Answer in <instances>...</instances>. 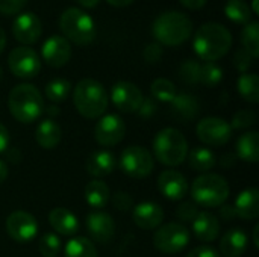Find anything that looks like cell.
<instances>
[{"mask_svg":"<svg viewBox=\"0 0 259 257\" xmlns=\"http://www.w3.org/2000/svg\"><path fill=\"white\" fill-rule=\"evenodd\" d=\"M193 47L196 55L205 62H215L232 47V35L220 23H206L194 35Z\"/></svg>","mask_w":259,"mask_h":257,"instance_id":"cell-1","label":"cell"},{"mask_svg":"<svg viewBox=\"0 0 259 257\" xmlns=\"http://www.w3.org/2000/svg\"><path fill=\"white\" fill-rule=\"evenodd\" d=\"M152 33L158 44L176 47L184 44L193 33L191 18L179 11H168L159 14L153 24Z\"/></svg>","mask_w":259,"mask_h":257,"instance_id":"cell-2","label":"cell"},{"mask_svg":"<svg viewBox=\"0 0 259 257\" xmlns=\"http://www.w3.org/2000/svg\"><path fill=\"white\" fill-rule=\"evenodd\" d=\"M73 103L82 117L94 120L105 114L109 97L100 82L94 79H82L74 86Z\"/></svg>","mask_w":259,"mask_h":257,"instance_id":"cell-3","label":"cell"},{"mask_svg":"<svg viewBox=\"0 0 259 257\" xmlns=\"http://www.w3.org/2000/svg\"><path fill=\"white\" fill-rule=\"evenodd\" d=\"M8 106L12 117L23 124L33 123L44 112L41 92L30 83H20L14 86L8 97Z\"/></svg>","mask_w":259,"mask_h":257,"instance_id":"cell-4","label":"cell"},{"mask_svg":"<svg viewBox=\"0 0 259 257\" xmlns=\"http://www.w3.org/2000/svg\"><path fill=\"white\" fill-rule=\"evenodd\" d=\"M59 29L64 33V38L76 45H88L96 36L93 18L79 8H68L61 14Z\"/></svg>","mask_w":259,"mask_h":257,"instance_id":"cell-5","label":"cell"},{"mask_svg":"<svg viewBox=\"0 0 259 257\" xmlns=\"http://www.w3.org/2000/svg\"><path fill=\"white\" fill-rule=\"evenodd\" d=\"M153 153L161 164L167 167H178L187 159L188 142L182 135V132L168 127L158 132V135L155 136Z\"/></svg>","mask_w":259,"mask_h":257,"instance_id":"cell-6","label":"cell"},{"mask_svg":"<svg viewBox=\"0 0 259 257\" xmlns=\"http://www.w3.org/2000/svg\"><path fill=\"white\" fill-rule=\"evenodd\" d=\"M229 185L219 174H202L196 177L191 186V197L197 206L219 208L229 197Z\"/></svg>","mask_w":259,"mask_h":257,"instance_id":"cell-7","label":"cell"},{"mask_svg":"<svg viewBox=\"0 0 259 257\" xmlns=\"http://www.w3.org/2000/svg\"><path fill=\"white\" fill-rule=\"evenodd\" d=\"M120 168L134 179H144L153 171V156L141 145H131L120 156Z\"/></svg>","mask_w":259,"mask_h":257,"instance_id":"cell-8","label":"cell"},{"mask_svg":"<svg viewBox=\"0 0 259 257\" xmlns=\"http://www.w3.org/2000/svg\"><path fill=\"white\" fill-rule=\"evenodd\" d=\"M190 242V232L185 226L168 223L159 227L153 235V245L156 250L173 254L182 251Z\"/></svg>","mask_w":259,"mask_h":257,"instance_id":"cell-9","label":"cell"},{"mask_svg":"<svg viewBox=\"0 0 259 257\" xmlns=\"http://www.w3.org/2000/svg\"><path fill=\"white\" fill-rule=\"evenodd\" d=\"M8 65L14 76L20 79H32L41 70V59L33 48L20 45L9 53Z\"/></svg>","mask_w":259,"mask_h":257,"instance_id":"cell-10","label":"cell"},{"mask_svg":"<svg viewBox=\"0 0 259 257\" xmlns=\"http://www.w3.org/2000/svg\"><path fill=\"white\" fill-rule=\"evenodd\" d=\"M196 133L203 144L211 147H223L225 144L229 142L232 136V127L223 118L208 117L197 124Z\"/></svg>","mask_w":259,"mask_h":257,"instance_id":"cell-11","label":"cell"},{"mask_svg":"<svg viewBox=\"0 0 259 257\" xmlns=\"http://www.w3.org/2000/svg\"><path fill=\"white\" fill-rule=\"evenodd\" d=\"M6 232L12 241L18 242V244H26L36 236L38 223L33 215L23 212V211H17L8 217Z\"/></svg>","mask_w":259,"mask_h":257,"instance_id":"cell-12","label":"cell"},{"mask_svg":"<svg viewBox=\"0 0 259 257\" xmlns=\"http://www.w3.org/2000/svg\"><path fill=\"white\" fill-rule=\"evenodd\" d=\"M143 92L141 89L134 85L132 82L120 80L117 82L111 89V100L114 106L126 114L138 112L141 103H143Z\"/></svg>","mask_w":259,"mask_h":257,"instance_id":"cell-13","label":"cell"},{"mask_svg":"<svg viewBox=\"0 0 259 257\" xmlns=\"http://www.w3.org/2000/svg\"><path fill=\"white\" fill-rule=\"evenodd\" d=\"M126 126L118 115L109 114L99 120L94 129L96 141L103 147H114L120 144L124 138Z\"/></svg>","mask_w":259,"mask_h":257,"instance_id":"cell-14","label":"cell"},{"mask_svg":"<svg viewBox=\"0 0 259 257\" xmlns=\"http://www.w3.org/2000/svg\"><path fill=\"white\" fill-rule=\"evenodd\" d=\"M12 33L18 42L29 47L30 44H35L42 35L41 20L32 12L20 14L12 23Z\"/></svg>","mask_w":259,"mask_h":257,"instance_id":"cell-15","label":"cell"},{"mask_svg":"<svg viewBox=\"0 0 259 257\" xmlns=\"http://www.w3.org/2000/svg\"><path fill=\"white\" fill-rule=\"evenodd\" d=\"M41 56L44 62L53 68L64 67L71 58V45L64 36H50L41 47Z\"/></svg>","mask_w":259,"mask_h":257,"instance_id":"cell-16","label":"cell"},{"mask_svg":"<svg viewBox=\"0 0 259 257\" xmlns=\"http://www.w3.org/2000/svg\"><path fill=\"white\" fill-rule=\"evenodd\" d=\"M87 229L90 236L99 244H109L115 235V223L112 217L102 211L87 215Z\"/></svg>","mask_w":259,"mask_h":257,"instance_id":"cell-17","label":"cell"},{"mask_svg":"<svg viewBox=\"0 0 259 257\" xmlns=\"http://www.w3.org/2000/svg\"><path fill=\"white\" fill-rule=\"evenodd\" d=\"M159 192L168 200H182L188 192V182L184 174L175 170L162 171L158 177Z\"/></svg>","mask_w":259,"mask_h":257,"instance_id":"cell-18","label":"cell"},{"mask_svg":"<svg viewBox=\"0 0 259 257\" xmlns=\"http://www.w3.org/2000/svg\"><path fill=\"white\" fill-rule=\"evenodd\" d=\"M134 223L143 230H153L161 226L164 220V211L159 204L144 201L134 208L132 212Z\"/></svg>","mask_w":259,"mask_h":257,"instance_id":"cell-19","label":"cell"},{"mask_svg":"<svg viewBox=\"0 0 259 257\" xmlns=\"http://www.w3.org/2000/svg\"><path fill=\"white\" fill-rule=\"evenodd\" d=\"M193 232L202 242H212L220 233V221L209 212H199L193 221Z\"/></svg>","mask_w":259,"mask_h":257,"instance_id":"cell-20","label":"cell"},{"mask_svg":"<svg viewBox=\"0 0 259 257\" xmlns=\"http://www.w3.org/2000/svg\"><path fill=\"white\" fill-rule=\"evenodd\" d=\"M249 238L241 229L228 230L220 241V253L223 257H240L247 250Z\"/></svg>","mask_w":259,"mask_h":257,"instance_id":"cell-21","label":"cell"},{"mask_svg":"<svg viewBox=\"0 0 259 257\" xmlns=\"http://www.w3.org/2000/svg\"><path fill=\"white\" fill-rule=\"evenodd\" d=\"M49 223L55 232L65 235V236H73L79 230L77 217L65 208H56V209L50 211Z\"/></svg>","mask_w":259,"mask_h":257,"instance_id":"cell-22","label":"cell"},{"mask_svg":"<svg viewBox=\"0 0 259 257\" xmlns=\"http://www.w3.org/2000/svg\"><path fill=\"white\" fill-rule=\"evenodd\" d=\"M170 105H171V112H173L175 118H178L181 121L194 120L197 117V114L200 112V103L191 94H185V92L176 94L175 98L170 101Z\"/></svg>","mask_w":259,"mask_h":257,"instance_id":"cell-23","label":"cell"},{"mask_svg":"<svg viewBox=\"0 0 259 257\" xmlns=\"http://www.w3.org/2000/svg\"><path fill=\"white\" fill-rule=\"evenodd\" d=\"M235 214L243 220H255L259 215V192L256 188L244 189L235 200Z\"/></svg>","mask_w":259,"mask_h":257,"instance_id":"cell-24","label":"cell"},{"mask_svg":"<svg viewBox=\"0 0 259 257\" xmlns=\"http://www.w3.org/2000/svg\"><path fill=\"white\" fill-rule=\"evenodd\" d=\"M85 167H87L88 174L96 177V179L109 176L115 168V156L111 151H106V150L94 151L88 158Z\"/></svg>","mask_w":259,"mask_h":257,"instance_id":"cell-25","label":"cell"},{"mask_svg":"<svg viewBox=\"0 0 259 257\" xmlns=\"http://www.w3.org/2000/svg\"><path fill=\"white\" fill-rule=\"evenodd\" d=\"M61 138H62V130L55 121L44 120L36 126L35 139H36L39 147H42L46 150L56 148L58 144L61 142Z\"/></svg>","mask_w":259,"mask_h":257,"instance_id":"cell-26","label":"cell"},{"mask_svg":"<svg viewBox=\"0 0 259 257\" xmlns=\"http://www.w3.org/2000/svg\"><path fill=\"white\" fill-rule=\"evenodd\" d=\"M237 155L241 161L256 164L259 161V136L258 132H247L240 136L237 142Z\"/></svg>","mask_w":259,"mask_h":257,"instance_id":"cell-27","label":"cell"},{"mask_svg":"<svg viewBox=\"0 0 259 257\" xmlns=\"http://www.w3.org/2000/svg\"><path fill=\"white\" fill-rule=\"evenodd\" d=\"M109 197H111L109 188L102 180H93L85 188V200L96 211L103 209L108 204Z\"/></svg>","mask_w":259,"mask_h":257,"instance_id":"cell-28","label":"cell"},{"mask_svg":"<svg viewBox=\"0 0 259 257\" xmlns=\"http://www.w3.org/2000/svg\"><path fill=\"white\" fill-rule=\"evenodd\" d=\"M226 17L235 24H247L252 21V11L247 2L244 0H228L225 5Z\"/></svg>","mask_w":259,"mask_h":257,"instance_id":"cell-29","label":"cell"},{"mask_svg":"<svg viewBox=\"0 0 259 257\" xmlns=\"http://www.w3.org/2000/svg\"><path fill=\"white\" fill-rule=\"evenodd\" d=\"M188 162H190V167L196 171H209L215 167L217 159H215V155L209 148L196 147L188 155Z\"/></svg>","mask_w":259,"mask_h":257,"instance_id":"cell-30","label":"cell"},{"mask_svg":"<svg viewBox=\"0 0 259 257\" xmlns=\"http://www.w3.org/2000/svg\"><path fill=\"white\" fill-rule=\"evenodd\" d=\"M238 92L249 103L259 101V77L255 73H243L238 77Z\"/></svg>","mask_w":259,"mask_h":257,"instance_id":"cell-31","label":"cell"},{"mask_svg":"<svg viewBox=\"0 0 259 257\" xmlns=\"http://www.w3.org/2000/svg\"><path fill=\"white\" fill-rule=\"evenodd\" d=\"M65 257H99L93 242L83 236H77L68 241L65 245Z\"/></svg>","mask_w":259,"mask_h":257,"instance_id":"cell-32","label":"cell"},{"mask_svg":"<svg viewBox=\"0 0 259 257\" xmlns=\"http://www.w3.org/2000/svg\"><path fill=\"white\" fill-rule=\"evenodd\" d=\"M241 42L255 59L259 56V24L256 20L247 23L241 32Z\"/></svg>","mask_w":259,"mask_h":257,"instance_id":"cell-33","label":"cell"},{"mask_svg":"<svg viewBox=\"0 0 259 257\" xmlns=\"http://www.w3.org/2000/svg\"><path fill=\"white\" fill-rule=\"evenodd\" d=\"M71 91V83L67 79H53L46 85V97L52 103H62Z\"/></svg>","mask_w":259,"mask_h":257,"instance_id":"cell-34","label":"cell"},{"mask_svg":"<svg viewBox=\"0 0 259 257\" xmlns=\"http://www.w3.org/2000/svg\"><path fill=\"white\" fill-rule=\"evenodd\" d=\"M150 92H152L153 100L164 101V103H170L175 98V95L178 94L173 82H170L168 79H164V77L153 80V83L150 86Z\"/></svg>","mask_w":259,"mask_h":257,"instance_id":"cell-35","label":"cell"},{"mask_svg":"<svg viewBox=\"0 0 259 257\" xmlns=\"http://www.w3.org/2000/svg\"><path fill=\"white\" fill-rule=\"evenodd\" d=\"M223 79V70L215 62H205L200 65V80L199 83L205 86H217Z\"/></svg>","mask_w":259,"mask_h":257,"instance_id":"cell-36","label":"cell"},{"mask_svg":"<svg viewBox=\"0 0 259 257\" xmlns=\"http://www.w3.org/2000/svg\"><path fill=\"white\" fill-rule=\"evenodd\" d=\"M200 65L197 61L194 59H188L184 61L181 68H179V77L182 79V82L188 83V85H196L200 80Z\"/></svg>","mask_w":259,"mask_h":257,"instance_id":"cell-37","label":"cell"},{"mask_svg":"<svg viewBox=\"0 0 259 257\" xmlns=\"http://www.w3.org/2000/svg\"><path fill=\"white\" fill-rule=\"evenodd\" d=\"M61 250V241L55 233H44L39 241V253L42 257H56Z\"/></svg>","mask_w":259,"mask_h":257,"instance_id":"cell-38","label":"cell"},{"mask_svg":"<svg viewBox=\"0 0 259 257\" xmlns=\"http://www.w3.org/2000/svg\"><path fill=\"white\" fill-rule=\"evenodd\" d=\"M256 121V115L252 109H241L232 117V129H247L253 126Z\"/></svg>","mask_w":259,"mask_h":257,"instance_id":"cell-39","label":"cell"},{"mask_svg":"<svg viewBox=\"0 0 259 257\" xmlns=\"http://www.w3.org/2000/svg\"><path fill=\"white\" fill-rule=\"evenodd\" d=\"M253 61H255V58H253L247 50L240 48V50H237V52H235V56H234V65H235V68H237L238 71H241V73H247V71H249V68L253 65Z\"/></svg>","mask_w":259,"mask_h":257,"instance_id":"cell-40","label":"cell"},{"mask_svg":"<svg viewBox=\"0 0 259 257\" xmlns=\"http://www.w3.org/2000/svg\"><path fill=\"white\" fill-rule=\"evenodd\" d=\"M199 214V209H197V204L194 201H187V203H182L178 209H176V217L184 221V223H193L194 218L197 217Z\"/></svg>","mask_w":259,"mask_h":257,"instance_id":"cell-41","label":"cell"},{"mask_svg":"<svg viewBox=\"0 0 259 257\" xmlns=\"http://www.w3.org/2000/svg\"><path fill=\"white\" fill-rule=\"evenodd\" d=\"M27 0H0V12L5 15H15L24 6Z\"/></svg>","mask_w":259,"mask_h":257,"instance_id":"cell-42","label":"cell"},{"mask_svg":"<svg viewBox=\"0 0 259 257\" xmlns=\"http://www.w3.org/2000/svg\"><path fill=\"white\" fill-rule=\"evenodd\" d=\"M162 55H164L162 45H161V44H158V42H152V44H149V45L144 48V53H143V56H144L146 62H149V64H156V62L162 58Z\"/></svg>","mask_w":259,"mask_h":257,"instance_id":"cell-43","label":"cell"},{"mask_svg":"<svg viewBox=\"0 0 259 257\" xmlns=\"http://www.w3.org/2000/svg\"><path fill=\"white\" fill-rule=\"evenodd\" d=\"M112 204L118 211H129L134 206V200L127 192H115L112 197Z\"/></svg>","mask_w":259,"mask_h":257,"instance_id":"cell-44","label":"cell"},{"mask_svg":"<svg viewBox=\"0 0 259 257\" xmlns=\"http://www.w3.org/2000/svg\"><path fill=\"white\" fill-rule=\"evenodd\" d=\"M156 101L153 100V98H143V103H141V106H140V109H138V114L141 115V117H144V118H147V117H152V115H155V112H156Z\"/></svg>","mask_w":259,"mask_h":257,"instance_id":"cell-45","label":"cell"},{"mask_svg":"<svg viewBox=\"0 0 259 257\" xmlns=\"http://www.w3.org/2000/svg\"><path fill=\"white\" fill-rule=\"evenodd\" d=\"M187 257H220V254L214 248L202 245V247H197V248L191 250Z\"/></svg>","mask_w":259,"mask_h":257,"instance_id":"cell-46","label":"cell"},{"mask_svg":"<svg viewBox=\"0 0 259 257\" xmlns=\"http://www.w3.org/2000/svg\"><path fill=\"white\" fill-rule=\"evenodd\" d=\"M8 144H9V133H8V129L0 123V153H3V151L8 148Z\"/></svg>","mask_w":259,"mask_h":257,"instance_id":"cell-47","label":"cell"},{"mask_svg":"<svg viewBox=\"0 0 259 257\" xmlns=\"http://www.w3.org/2000/svg\"><path fill=\"white\" fill-rule=\"evenodd\" d=\"M185 8L191 9V11H197V9H202L208 0H179Z\"/></svg>","mask_w":259,"mask_h":257,"instance_id":"cell-48","label":"cell"},{"mask_svg":"<svg viewBox=\"0 0 259 257\" xmlns=\"http://www.w3.org/2000/svg\"><path fill=\"white\" fill-rule=\"evenodd\" d=\"M220 215H222V218H223L225 221H231L232 218L237 217L234 206H223V208H220Z\"/></svg>","mask_w":259,"mask_h":257,"instance_id":"cell-49","label":"cell"},{"mask_svg":"<svg viewBox=\"0 0 259 257\" xmlns=\"http://www.w3.org/2000/svg\"><path fill=\"white\" fill-rule=\"evenodd\" d=\"M235 156L234 155H231V153H228V155H225L223 158H222V161H220V165L222 167H232V165H235Z\"/></svg>","mask_w":259,"mask_h":257,"instance_id":"cell-50","label":"cell"},{"mask_svg":"<svg viewBox=\"0 0 259 257\" xmlns=\"http://www.w3.org/2000/svg\"><path fill=\"white\" fill-rule=\"evenodd\" d=\"M80 6H83V8H88V9H93V8H96L99 3H100V0H76Z\"/></svg>","mask_w":259,"mask_h":257,"instance_id":"cell-51","label":"cell"},{"mask_svg":"<svg viewBox=\"0 0 259 257\" xmlns=\"http://www.w3.org/2000/svg\"><path fill=\"white\" fill-rule=\"evenodd\" d=\"M109 5H112V6H115V8H124V6H127V5H131L134 0H106Z\"/></svg>","mask_w":259,"mask_h":257,"instance_id":"cell-52","label":"cell"},{"mask_svg":"<svg viewBox=\"0 0 259 257\" xmlns=\"http://www.w3.org/2000/svg\"><path fill=\"white\" fill-rule=\"evenodd\" d=\"M8 177V167L6 164L0 159V183H3Z\"/></svg>","mask_w":259,"mask_h":257,"instance_id":"cell-53","label":"cell"},{"mask_svg":"<svg viewBox=\"0 0 259 257\" xmlns=\"http://www.w3.org/2000/svg\"><path fill=\"white\" fill-rule=\"evenodd\" d=\"M5 45H6V33H5V30L0 27V53L3 52Z\"/></svg>","mask_w":259,"mask_h":257,"instance_id":"cell-54","label":"cell"},{"mask_svg":"<svg viewBox=\"0 0 259 257\" xmlns=\"http://www.w3.org/2000/svg\"><path fill=\"white\" fill-rule=\"evenodd\" d=\"M258 233H259V226L256 224V226H255V229H253V244H255V247H256V248L259 247Z\"/></svg>","mask_w":259,"mask_h":257,"instance_id":"cell-55","label":"cell"},{"mask_svg":"<svg viewBox=\"0 0 259 257\" xmlns=\"http://www.w3.org/2000/svg\"><path fill=\"white\" fill-rule=\"evenodd\" d=\"M47 114H49V115H58V114H59V109H58L56 106H49V108H47Z\"/></svg>","mask_w":259,"mask_h":257,"instance_id":"cell-56","label":"cell"},{"mask_svg":"<svg viewBox=\"0 0 259 257\" xmlns=\"http://www.w3.org/2000/svg\"><path fill=\"white\" fill-rule=\"evenodd\" d=\"M250 11H253V12H255V14L258 15V14H259L258 0H253V2H252V9H250Z\"/></svg>","mask_w":259,"mask_h":257,"instance_id":"cell-57","label":"cell"},{"mask_svg":"<svg viewBox=\"0 0 259 257\" xmlns=\"http://www.w3.org/2000/svg\"><path fill=\"white\" fill-rule=\"evenodd\" d=\"M2 76H3V71H2V68H0V80H2Z\"/></svg>","mask_w":259,"mask_h":257,"instance_id":"cell-58","label":"cell"}]
</instances>
